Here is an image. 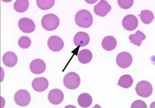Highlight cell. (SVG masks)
Masks as SVG:
<instances>
[{"label": "cell", "instance_id": "cell-19", "mask_svg": "<svg viewBox=\"0 0 155 108\" xmlns=\"http://www.w3.org/2000/svg\"><path fill=\"white\" fill-rule=\"evenodd\" d=\"M93 55L92 52L87 49L82 50L80 51L78 56L79 62L82 64H88L92 60Z\"/></svg>", "mask_w": 155, "mask_h": 108}, {"label": "cell", "instance_id": "cell-24", "mask_svg": "<svg viewBox=\"0 0 155 108\" xmlns=\"http://www.w3.org/2000/svg\"><path fill=\"white\" fill-rule=\"evenodd\" d=\"M18 45L20 47L23 49H27L30 47L32 44V41L30 37L26 36H22L18 40Z\"/></svg>", "mask_w": 155, "mask_h": 108}, {"label": "cell", "instance_id": "cell-20", "mask_svg": "<svg viewBox=\"0 0 155 108\" xmlns=\"http://www.w3.org/2000/svg\"><path fill=\"white\" fill-rule=\"evenodd\" d=\"M134 80L132 77L129 75H123L118 80L117 85L124 89H129L132 86Z\"/></svg>", "mask_w": 155, "mask_h": 108}, {"label": "cell", "instance_id": "cell-1", "mask_svg": "<svg viewBox=\"0 0 155 108\" xmlns=\"http://www.w3.org/2000/svg\"><path fill=\"white\" fill-rule=\"evenodd\" d=\"M74 20L78 26L83 28H88L92 25L93 18L89 11L82 9L77 12Z\"/></svg>", "mask_w": 155, "mask_h": 108}, {"label": "cell", "instance_id": "cell-23", "mask_svg": "<svg viewBox=\"0 0 155 108\" xmlns=\"http://www.w3.org/2000/svg\"><path fill=\"white\" fill-rule=\"evenodd\" d=\"M36 3L38 7L42 10H48L50 9L54 5V0H37Z\"/></svg>", "mask_w": 155, "mask_h": 108}, {"label": "cell", "instance_id": "cell-4", "mask_svg": "<svg viewBox=\"0 0 155 108\" xmlns=\"http://www.w3.org/2000/svg\"><path fill=\"white\" fill-rule=\"evenodd\" d=\"M153 90L152 84L146 81L139 82L136 87V92L137 95L143 98H147L151 96Z\"/></svg>", "mask_w": 155, "mask_h": 108}, {"label": "cell", "instance_id": "cell-15", "mask_svg": "<svg viewBox=\"0 0 155 108\" xmlns=\"http://www.w3.org/2000/svg\"><path fill=\"white\" fill-rule=\"evenodd\" d=\"M3 62L7 67L12 68L16 66L18 62V57L12 51H7L3 56Z\"/></svg>", "mask_w": 155, "mask_h": 108}, {"label": "cell", "instance_id": "cell-2", "mask_svg": "<svg viewBox=\"0 0 155 108\" xmlns=\"http://www.w3.org/2000/svg\"><path fill=\"white\" fill-rule=\"evenodd\" d=\"M60 19L56 15L49 14L41 19V26L45 30L51 31L55 30L60 25Z\"/></svg>", "mask_w": 155, "mask_h": 108}, {"label": "cell", "instance_id": "cell-12", "mask_svg": "<svg viewBox=\"0 0 155 108\" xmlns=\"http://www.w3.org/2000/svg\"><path fill=\"white\" fill-rule=\"evenodd\" d=\"M64 95L62 90L59 89H53L50 91L48 95L49 101L51 104L58 105L63 101Z\"/></svg>", "mask_w": 155, "mask_h": 108}, {"label": "cell", "instance_id": "cell-22", "mask_svg": "<svg viewBox=\"0 0 155 108\" xmlns=\"http://www.w3.org/2000/svg\"><path fill=\"white\" fill-rule=\"evenodd\" d=\"M140 17L141 21L146 25L151 23L155 18L153 12L149 10H143L141 11Z\"/></svg>", "mask_w": 155, "mask_h": 108}, {"label": "cell", "instance_id": "cell-10", "mask_svg": "<svg viewBox=\"0 0 155 108\" xmlns=\"http://www.w3.org/2000/svg\"><path fill=\"white\" fill-rule=\"evenodd\" d=\"M111 6L106 1L102 0L94 6V12L96 15L100 17H105L111 11Z\"/></svg>", "mask_w": 155, "mask_h": 108}, {"label": "cell", "instance_id": "cell-17", "mask_svg": "<svg viewBox=\"0 0 155 108\" xmlns=\"http://www.w3.org/2000/svg\"><path fill=\"white\" fill-rule=\"evenodd\" d=\"M92 96L88 93L80 94L78 98V103L82 108H88L92 104Z\"/></svg>", "mask_w": 155, "mask_h": 108}, {"label": "cell", "instance_id": "cell-11", "mask_svg": "<svg viewBox=\"0 0 155 108\" xmlns=\"http://www.w3.org/2000/svg\"><path fill=\"white\" fill-rule=\"evenodd\" d=\"M46 63L41 59H35L31 62L30 71L35 75H41L46 70Z\"/></svg>", "mask_w": 155, "mask_h": 108}, {"label": "cell", "instance_id": "cell-25", "mask_svg": "<svg viewBox=\"0 0 155 108\" xmlns=\"http://www.w3.org/2000/svg\"><path fill=\"white\" fill-rule=\"evenodd\" d=\"M133 0H118L117 3L120 7L124 9H127L132 7L134 4Z\"/></svg>", "mask_w": 155, "mask_h": 108}, {"label": "cell", "instance_id": "cell-5", "mask_svg": "<svg viewBox=\"0 0 155 108\" xmlns=\"http://www.w3.org/2000/svg\"><path fill=\"white\" fill-rule=\"evenodd\" d=\"M31 97L28 91L20 89L15 94L14 101L17 105L20 106H28L31 102Z\"/></svg>", "mask_w": 155, "mask_h": 108}, {"label": "cell", "instance_id": "cell-26", "mask_svg": "<svg viewBox=\"0 0 155 108\" xmlns=\"http://www.w3.org/2000/svg\"><path fill=\"white\" fill-rule=\"evenodd\" d=\"M147 106L146 105V103L142 100H136L132 103L131 108H147Z\"/></svg>", "mask_w": 155, "mask_h": 108}, {"label": "cell", "instance_id": "cell-18", "mask_svg": "<svg viewBox=\"0 0 155 108\" xmlns=\"http://www.w3.org/2000/svg\"><path fill=\"white\" fill-rule=\"evenodd\" d=\"M146 39V36L143 32L137 30L136 33L131 34L129 37V39L133 44L137 46H141V43L143 40Z\"/></svg>", "mask_w": 155, "mask_h": 108}, {"label": "cell", "instance_id": "cell-16", "mask_svg": "<svg viewBox=\"0 0 155 108\" xmlns=\"http://www.w3.org/2000/svg\"><path fill=\"white\" fill-rule=\"evenodd\" d=\"M102 48L107 51H112L116 48L117 41L112 36H107L104 38L101 42Z\"/></svg>", "mask_w": 155, "mask_h": 108}, {"label": "cell", "instance_id": "cell-7", "mask_svg": "<svg viewBox=\"0 0 155 108\" xmlns=\"http://www.w3.org/2000/svg\"><path fill=\"white\" fill-rule=\"evenodd\" d=\"M18 25L20 30L25 33H31L35 30V24L30 18H21L18 21Z\"/></svg>", "mask_w": 155, "mask_h": 108}, {"label": "cell", "instance_id": "cell-6", "mask_svg": "<svg viewBox=\"0 0 155 108\" xmlns=\"http://www.w3.org/2000/svg\"><path fill=\"white\" fill-rule=\"evenodd\" d=\"M116 64L119 67L126 69L129 67L132 62V57L130 54L126 51L118 54L116 59Z\"/></svg>", "mask_w": 155, "mask_h": 108}, {"label": "cell", "instance_id": "cell-8", "mask_svg": "<svg viewBox=\"0 0 155 108\" xmlns=\"http://www.w3.org/2000/svg\"><path fill=\"white\" fill-rule=\"evenodd\" d=\"M47 45L51 51L58 52L63 50L64 43L63 40L58 36H51L49 38Z\"/></svg>", "mask_w": 155, "mask_h": 108}, {"label": "cell", "instance_id": "cell-9", "mask_svg": "<svg viewBox=\"0 0 155 108\" xmlns=\"http://www.w3.org/2000/svg\"><path fill=\"white\" fill-rule=\"evenodd\" d=\"M139 25V21L137 17L133 15H127L122 20L124 28L127 31H131L137 29Z\"/></svg>", "mask_w": 155, "mask_h": 108}, {"label": "cell", "instance_id": "cell-13", "mask_svg": "<svg viewBox=\"0 0 155 108\" xmlns=\"http://www.w3.org/2000/svg\"><path fill=\"white\" fill-rule=\"evenodd\" d=\"M32 88L37 92H43L48 89L49 82L48 80L44 77L37 78L32 81Z\"/></svg>", "mask_w": 155, "mask_h": 108}, {"label": "cell", "instance_id": "cell-21", "mask_svg": "<svg viewBox=\"0 0 155 108\" xmlns=\"http://www.w3.org/2000/svg\"><path fill=\"white\" fill-rule=\"evenodd\" d=\"M29 7V1L28 0H18L15 2L14 8L16 12L20 13L25 12Z\"/></svg>", "mask_w": 155, "mask_h": 108}, {"label": "cell", "instance_id": "cell-14", "mask_svg": "<svg viewBox=\"0 0 155 108\" xmlns=\"http://www.w3.org/2000/svg\"><path fill=\"white\" fill-rule=\"evenodd\" d=\"M90 41V37L86 32H78L74 37V43L77 46L84 47L88 44Z\"/></svg>", "mask_w": 155, "mask_h": 108}, {"label": "cell", "instance_id": "cell-3", "mask_svg": "<svg viewBox=\"0 0 155 108\" xmlns=\"http://www.w3.org/2000/svg\"><path fill=\"white\" fill-rule=\"evenodd\" d=\"M64 85L69 89H75L79 86L81 79L79 75L77 73L69 72L64 76L63 80Z\"/></svg>", "mask_w": 155, "mask_h": 108}]
</instances>
